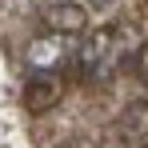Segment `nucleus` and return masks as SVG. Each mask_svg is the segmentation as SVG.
Returning a JSON list of instances; mask_svg holds the SVG:
<instances>
[{
  "instance_id": "nucleus-1",
  "label": "nucleus",
  "mask_w": 148,
  "mask_h": 148,
  "mask_svg": "<svg viewBox=\"0 0 148 148\" xmlns=\"http://www.w3.org/2000/svg\"><path fill=\"white\" fill-rule=\"evenodd\" d=\"M116 60H120V28L104 24V28H92L84 36V44L76 48V72L84 80H104Z\"/></svg>"
},
{
  "instance_id": "nucleus-2",
  "label": "nucleus",
  "mask_w": 148,
  "mask_h": 148,
  "mask_svg": "<svg viewBox=\"0 0 148 148\" xmlns=\"http://www.w3.org/2000/svg\"><path fill=\"white\" fill-rule=\"evenodd\" d=\"M68 36H60V32H44V36H36L32 44L24 48V68L32 76L40 72H56L64 60H68Z\"/></svg>"
},
{
  "instance_id": "nucleus-3",
  "label": "nucleus",
  "mask_w": 148,
  "mask_h": 148,
  "mask_svg": "<svg viewBox=\"0 0 148 148\" xmlns=\"http://www.w3.org/2000/svg\"><path fill=\"white\" fill-rule=\"evenodd\" d=\"M44 24H48V32L76 36L88 28V4L84 0H52L48 12H44Z\"/></svg>"
},
{
  "instance_id": "nucleus-4",
  "label": "nucleus",
  "mask_w": 148,
  "mask_h": 148,
  "mask_svg": "<svg viewBox=\"0 0 148 148\" xmlns=\"http://www.w3.org/2000/svg\"><path fill=\"white\" fill-rule=\"evenodd\" d=\"M56 100H60L56 72H40V76H28L24 80V108L32 116H44L48 108H56Z\"/></svg>"
},
{
  "instance_id": "nucleus-5",
  "label": "nucleus",
  "mask_w": 148,
  "mask_h": 148,
  "mask_svg": "<svg viewBox=\"0 0 148 148\" xmlns=\"http://www.w3.org/2000/svg\"><path fill=\"white\" fill-rule=\"evenodd\" d=\"M120 136L132 144H144L148 140V100H132L120 112Z\"/></svg>"
},
{
  "instance_id": "nucleus-6",
  "label": "nucleus",
  "mask_w": 148,
  "mask_h": 148,
  "mask_svg": "<svg viewBox=\"0 0 148 148\" xmlns=\"http://www.w3.org/2000/svg\"><path fill=\"white\" fill-rule=\"evenodd\" d=\"M136 76H140V84H148V40L140 44V52H136Z\"/></svg>"
},
{
  "instance_id": "nucleus-7",
  "label": "nucleus",
  "mask_w": 148,
  "mask_h": 148,
  "mask_svg": "<svg viewBox=\"0 0 148 148\" xmlns=\"http://www.w3.org/2000/svg\"><path fill=\"white\" fill-rule=\"evenodd\" d=\"M88 8H108V4H116V0H84Z\"/></svg>"
},
{
  "instance_id": "nucleus-8",
  "label": "nucleus",
  "mask_w": 148,
  "mask_h": 148,
  "mask_svg": "<svg viewBox=\"0 0 148 148\" xmlns=\"http://www.w3.org/2000/svg\"><path fill=\"white\" fill-rule=\"evenodd\" d=\"M60 148H68V144H60Z\"/></svg>"
},
{
  "instance_id": "nucleus-9",
  "label": "nucleus",
  "mask_w": 148,
  "mask_h": 148,
  "mask_svg": "<svg viewBox=\"0 0 148 148\" xmlns=\"http://www.w3.org/2000/svg\"><path fill=\"white\" fill-rule=\"evenodd\" d=\"M144 148H148V140H144Z\"/></svg>"
}]
</instances>
